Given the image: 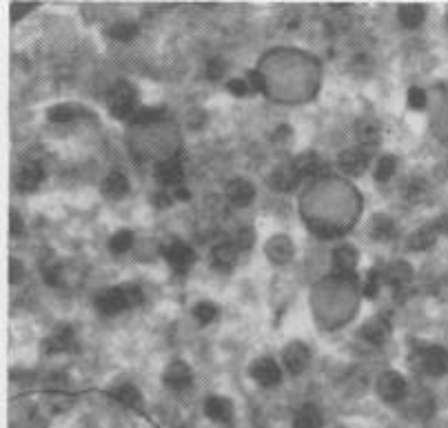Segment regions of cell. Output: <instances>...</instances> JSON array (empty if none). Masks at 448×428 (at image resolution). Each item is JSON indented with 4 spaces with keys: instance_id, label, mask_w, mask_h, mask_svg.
Returning <instances> with one entry per match:
<instances>
[{
    "instance_id": "2",
    "label": "cell",
    "mask_w": 448,
    "mask_h": 428,
    "mask_svg": "<svg viewBox=\"0 0 448 428\" xmlns=\"http://www.w3.org/2000/svg\"><path fill=\"white\" fill-rule=\"evenodd\" d=\"M377 395L388 404H395L406 395V379L395 370H384L375 382Z\"/></svg>"
},
{
    "instance_id": "30",
    "label": "cell",
    "mask_w": 448,
    "mask_h": 428,
    "mask_svg": "<svg viewBox=\"0 0 448 428\" xmlns=\"http://www.w3.org/2000/svg\"><path fill=\"white\" fill-rule=\"evenodd\" d=\"M109 36L118 40V42H131L133 38L138 36V25L136 22H127V20H122V22H116L114 27H109Z\"/></svg>"
},
{
    "instance_id": "23",
    "label": "cell",
    "mask_w": 448,
    "mask_h": 428,
    "mask_svg": "<svg viewBox=\"0 0 448 428\" xmlns=\"http://www.w3.org/2000/svg\"><path fill=\"white\" fill-rule=\"evenodd\" d=\"M413 280V266L408 262H395L388 266L386 271V282L393 289H406Z\"/></svg>"
},
{
    "instance_id": "18",
    "label": "cell",
    "mask_w": 448,
    "mask_h": 428,
    "mask_svg": "<svg viewBox=\"0 0 448 428\" xmlns=\"http://www.w3.org/2000/svg\"><path fill=\"white\" fill-rule=\"evenodd\" d=\"M362 337L366 342H371V344H384L388 340V335H390V324L388 320L384 318H371L364 326H362Z\"/></svg>"
},
{
    "instance_id": "19",
    "label": "cell",
    "mask_w": 448,
    "mask_h": 428,
    "mask_svg": "<svg viewBox=\"0 0 448 428\" xmlns=\"http://www.w3.org/2000/svg\"><path fill=\"white\" fill-rule=\"evenodd\" d=\"M355 133H357V140H360L362 149L366 153H371L373 146L379 144V125L373 120H360L355 127Z\"/></svg>"
},
{
    "instance_id": "20",
    "label": "cell",
    "mask_w": 448,
    "mask_h": 428,
    "mask_svg": "<svg viewBox=\"0 0 448 428\" xmlns=\"http://www.w3.org/2000/svg\"><path fill=\"white\" fill-rule=\"evenodd\" d=\"M333 266L340 273H351L357 266V251L351 244H342L333 251Z\"/></svg>"
},
{
    "instance_id": "3",
    "label": "cell",
    "mask_w": 448,
    "mask_h": 428,
    "mask_svg": "<svg viewBox=\"0 0 448 428\" xmlns=\"http://www.w3.org/2000/svg\"><path fill=\"white\" fill-rule=\"evenodd\" d=\"M162 382H164L166 388L180 393V391H187L189 386H191L193 373H191V368H189L187 362H182V359H175V362H171L169 366L164 368Z\"/></svg>"
},
{
    "instance_id": "26",
    "label": "cell",
    "mask_w": 448,
    "mask_h": 428,
    "mask_svg": "<svg viewBox=\"0 0 448 428\" xmlns=\"http://www.w3.org/2000/svg\"><path fill=\"white\" fill-rule=\"evenodd\" d=\"M293 166H295V171L300 173V178H313V176H318L322 171V160L313 151H307V153H300L295 157Z\"/></svg>"
},
{
    "instance_id": "7",
    "label": "cell",
    "mask_w": 448,
    "mask_h": 428,
    "mask_svg": "<svg viewBox=\"0 0 448 428\" xmlns=\"http://www.w3.org/2000/svg\"><path fill=\"white\" fill-rule=\"evenodd\" d=\"M282 359H284V366L291 375H300L304 373L307 366H309V359H311V351L307 348V344L302 342H293L284 348L282 353Z\"/></svg>"
},
{
    "instance_id": "47",
    "label": "cell",
    "mask_w": 448,
    "mask_h": 428,
    "mask_svg": "<svg viewBox=\"0 0 448 428\" xmlns=\"http://www.w3.org/2000/svg\"><path fill=\"white\" fill-rule=\"evenodd\" d=\"M446 27H448V14H446Z\"/></svg>"
},
{
    "instance_id": "31",
    "label": "cell",
    "mask_w": 448,
    "mask_h": 428,
    "mask_svg": "<svg viewBox=\"0 0 448 428\" xmlns=\"http://www.w3.org/2000/svg\"><path fill=\"white\" fill-rule=\"evenodd\" d=\"M131 246H133V233L127 231V229L114 233V235H111V240H109V249L114 253H118V255L127 253Z\"/></svg>"
},
{
    "instance_id": "17",
    "label": "cell",
    "mask_w": 448,
    "mask_h": 428,
    "mask_svg": "<svg viewBox=\"0 0 448 428\" xmlns=\"http://www.w3.org/2000/svg\"><path fill=\"white\" fill-rule=\"evenodd\" d=\"M74 329L71 326H58L49 337H47V342H44V351L47 353H64V351H69V348L74 346Z\"/></svg>"
},
{
    "instance_id": "10",
    "label": "cell",
    "mask_w": 448,
    "mask_h": 428,
    "mask_svg": "<svg viewBox=\"0 0 448 428\" xmlns=\"http://www.w3.org/2000/svg\"><path fill=\"white\" fill-rule=\"evenodd\" d=\"M300 173L295 171L293 164H284V166H277L275 171L268 176V185H271L275 191L279 194H291V191H295L298 185H300Z\"/></svg>"
},
{
    "instance_id": "45",
    "label": "cell",
    "mask_w": 448,
    "mask_h": 428,
    "mask_svg": "<svg viewBox=\"0 0 448 428\" xmlns=\"http://www.w3.org/2000/svg\"><path fill=\"white\" fill-rule=\"evenodd\" d=\"M171 205V198L166 194H155V207H169Z\"/></svg>"
},
{
    "instance_id": "22",
    "label": "cell",
    "mask_w": 448,
    "mask_h": 428,
    "mask_svg": "<svg viewBox=\"0 0 448 428\" xmlns=\"http://www.w3.org/2000/svg\"><path fill=\"white\" fill-rule=\"evenodd\" d=\"M438 235H440L438 224H427V227L417 229L415 233L411 235L408 246H411L413 251H427V249H431V246L435 244Z\"/></svg>"
},
{
    "instance_id": "42",
    "label": "cell",
    "mask_w": 448,
    "mask_h": 428,
    "mask_svg": "<svg viewBox=\"0 0 448 428\" xmlns=\"http://www.w3.org/2000/svg\"><path fill=\"white\" fill-rule=\"evenodd\" d=\"M229 92H231L233 96H238V98H242V96H246V94H251V92H249V85H246V80H240V78H235V80L229 83Z\"/></svg>"
},
{
    "instance_id": "37",
    "label": "cell",
    "mask_w": 448,
    "mask_h": 428,
    "mask_svg": "<svg viewBox=\"0 0 448 428\" xmlns=\"http://www.w3.org/2000/svg\"><path fill=\"white\" fill-rule=\"evenodd\" d=\"M122 291H125V298H127V304H129V309L133 307H138V304H142V291L136 286V284H127V286H122Z\"/></svg>"
},
{
    "instance_id": "1",
    "label": "cell",
    "mask_w": 448,
    "mask_h": 428,
    "mask_svg": "<svg viewBox=\"0 0 448 428\" xmlns=\"http://www.w3.org/2000/svg\"><path fill=\"white\" fill-rule=\"evenodd\" d=\"M107 107L109 114L118 118V120H131L133 116L138 114V94L136 87L131 83L120 80L111 87L109 98H107Z\"/></svg>"
},
{
    "instance_id": "41",
    "label": "cell",
    "mask_w": 448,
    "mask_h": 428,
    "mask_svg": "<svg viewBox=\"0 0 448 428\" xmlns=\"http://www.w3.org/2000/svg\"><path fill=\"white\" fill-rule=\"evenodd\" d=\"M36 5H38V3H14V5H11V20L16 22L20 16H25L27 11H31Z\"/></svg>"
},
{
    "instance_id": "39",
    "label": "cell",
    "mask_w": 448,
    "mask_h": 428,
    "mask_svg": "<svg viewBox=\"0 0 448 428\" xmlns=\"http://www.w3.org/2000/svg\"><path fill=\"white\" fill-rule=\"evenodd\" d=\"M253 242H255V233H253V229L246 227V229H242V231L238 233V246H240V249H244V251H246V249H251Z\"/></svg>"
},
{
    "instance_id": "33",
    "label": "cell",
    "mask_w": 448,
    "mask_h": 428,
    "mask_svg": "<svg viewBox=\"0 0 448 428\" xmlns=\"http://www.w3.org/2000/svg\"><path fill=\"white\" fill-rule=\"evenodd\" d=\"M193 318L200 324H211L218 318V307H216V304H211V302H198L196 309H193Z\"/></svg>"
},
{
    "instance_id": "6",
    "label": "cell",
    "mask_w": 448,
    "mask_h": 428,
    "mask_svg": "<svg viewBox=\"0 0 448 428\" xmlns=\"http://www.w3.org/2000/svg\"><path fill=\"white\" fill-rule=\"evenodd\" d=\"M420 362H422V368L433 377H442V375L448 373V355H446L444 348H440V346L422 348Z\"/></svg>"
},
{
    "instance_id": "16",
    "label": "cell",
    "mask_w": 448,
    "mask_h": 428,
    "mask_svg": "<svg viewBox=\"0 0 448 428\" xmlns=\"http://www.w3.org/2000/svg\"><path fill=\"white\" fill-rule=\"evenodd\" d=\"M205 413L209 415V420H214L218 424H231L233 420V404L227 397H209L205 402Z\"/></svg>"
},
{
    "instance_id": "13",
    "label": "cell",
    "mask_w": 448,
    "mask_h": 428,
    "mask_svg": "<svg viewBox=\"0 0 448 428\" xmlns=\"http://www.w3.org/2000/svg\"><path fill=\"white\" fill-rule=\"evenodd\" d=\"M42 178H44V171L38 162H25L16 176V187L20 191H36L42 182Z\"/></svg>"
},
{
    "instance_id": "24",
    "label": "cell",
    "mask_w": 448,
    "mask_h": 428,
    "mask_svg": "<svg viewBox=\"0 0 448 428\" xmlns=\"http://www.w3.org/2000/svg\"><path fill=\"white\" fill-rule=\"evenodd\" d=\"M322 424H324V418L316 404H304L295 413V420H293V428H322Z\"/></svg>"
},
{
    "instance_id": "40",
    "label": "cell",
    "mask_w": 448,
    "mask_h": 428,
    "mask_svg": "<svg viewBox=\"0 0 448 428\" xmlns=\"http://www.w3.org/2000/svg\"><path fill=\"white\" fill-rule=\"evenodd\" d=\"M379 291V275L377 271H371L368 273V282H366V289H364V296L366 298H375Z\"/></svg>"
},
{
    "instance_id": "4",
    "label": "cell",
    "mask_w": 448,
    "mask_h": 428,
    "mask_svg": "<svg viewBox=\"0 0 448 428\" xmlns=\"http://www.w3.org/2000/svg\"><path fill=\"white\" fill-rule=\"evenodd\" d=\"M96 309H98L100 315H107V318H111V315H118V313H122L125 309H129V304H127V298H125V291H122V286L105 289V291L96 298Z\"/></svg>"
},
{
    "instance_id": "34",
    "label": "cell",
    "mask_w": 448,
    "mask_h": 428,
    "mask_svg": "<svg viewBox=\"0 0 448 428\" xmlns=\"http://www.w3.org/2000/svg\"><path fill=\"white\" fill-rule=\"evenodd\" d=\"M162 116H164V109L144 107V109H138V114L131 118V122L133 125H151V122H158Z\"/></svg>"
},
{
    "instance_id": "46",
    "label": "cell",
    "mask_w": 448,
    "mask_h": 428,
    "mask_svg": "<svg viewBox=\"0 0 448 428\" xmlns=\"http://www.w3.org/2000/svg\"><path fill=\"white\" fill-rule=\"evenodd\" d=\"M175 198H178V200H182V202H187L189 198H191V194H189L187 189H182V187H180V189L175 191Z\"/></svg>"
},
{
    "instance_id": "15",
    "label": "cell",
    "mask_w": 448,
    "mask_h": 428,
    "mask_svg": "<svg viewBox=\"0 0 448 428\" xmlns=\"http://www.w3.org/2000/svg\"><path fill=\"white\" fill-rule=\"evenodd\" d=\"M211 264L220 268V271H231L238 264V246L231 242H222L214 246V251H211Z\"/></svg>"
},
{
    "instance_id": "25",
    "label": "cell",
    "mask_w": 448,
    "mask_h": 428,
    "mask_svg": "<svg viewBox=\"0 0 448 428\" xmlns=\"http://www.w3.org/2000/svg\"><path fill=\"white\" fill-rule=\"evenodd\" d=\"M103 194L111 200H120V198H125L129 194V182H127V178L114 171V173H109L105 180H103Z\"/></svg>"
},
{
    "instance_id": "29",
    "label": "cell",
    "mask_w": 448,
    "mask_h": 428,
    "mask_svg": "<svg viewBox=\"0 0 448 428\" xmlns=\"http://www.w3.org/2000/svg\"><path fill=\"white\" fill-rule=\"evenodd\" d=\"M393 233H395V224H393V220H390V218H386V216H375V218L371 220V238H373V240L384 242V240H388Z\"/></svg>"
},
{
    "instance_id": "28",
    "label": "cell",
    "mask_w": 448,
    "mask_h": 428,
    "mask_svg": "<svg viewBox=\"0 0 448 428\" xmlns=\"http://www.w3.org/2000/svg\"><path fill=\"white\" fill-rule=\"evenodd\" d=\"M78 116H87L85 109L78 107V105H55L49 109V114H47L49 122H58V125H62V122H71Z\"/></svg>"
},
{
    "instance_id": "32",
    "label": "cell",
    "mask_w": 448,
    "mask_h": 428,
    "mask_svg": "<svg viewBox=\"0 0 448 428\" xmlns=\"http://www.w3.org/2000/svg\"><path fill=\"white\" fill-rule=\"evenodd\" d=\"M395 166H397L395 155L379 157L377 166H375V180H377V182H388V180L393 178V173H395Z\"/></svg>"
},
{
    "instance_id": "9",
    "label": "cell",
    "mask_w": 448,
    "mask_h": 428,
    "mask_svg": "<svg viewBox=\"0 0 448 428\" xmlns=\"http://www.w3.org/2000/svg\"><path fill=\"white\" fill-rule=\"evenodd\" d=\"M155 180L164 187H178L184 178V166L180 162V157H169L155 164Z\"/></svg>"
},
{
    "instance_id": "14",
    "label": "cell",
    "mask_w": 448,
    "mask_h": 428,
    "mask_svg": "<svg viewBox=\"0 0 448 428\" xmlns=\"http://www.w3.org/2000/svg\"><path fill=\"white\" fill-rule=\"evenodd\" d=\"M266 255L275 264H286L293 257V242L286 235H275L266 242Z\"/></svg>"
},
{
    "instance_id": "21",
    "label": "cell",
    "mask_w": 448,
    "mask_h": 428,
    "mask_svg": "<svg viewBox=\"0 0 448 428\" xmlns=\"http://www.w3.org/2000/svg\"><path fill=\"white\" fill-rule=\"evenodd\" d=\"M397 18L406 29H417L424 22V18H427V9L420 3H406L397 9Z\"/></svg>"
},
{
    "instance_id": "44",
    "label": "cell",
    "mask_w": 448,
    "mask_h": 428,
    "mask_svg": "<svg viewBox=\"0 0 448 428\" xmlns=\"http://www.w3.org/2000/svg\"><path fill=\"white\" fill-rule=\"evenodd\" d=\"M22 231H25V224H22V218L18 216L16 211H11V227H9L11 238H18V235H22Z\"/></svg>"
},
{
    "instance_id": "35",
    "label": "cell",
    "mask_w": 448,
    "mask_h": 428,
    "mask_svg": "<svg viewBox=\"0 0 448 428\" xmlns=\"http://www.w3.org/2000/svg\"><path fill=\"white\" fill-rule=\"evenodd\" d=\"M408 107H413V109L427 107V94H424V89H420V87L408 89Z\"/></svg>"
},
{
    "instance_id": "27",
    "label": "cell",
    "mask_w": 448,
    "mask_h": 428,
    "mask_svg": "<svg viewBox=\"0 0 448 428\" xmlns=\"http://www.w3.org/2000/svg\"><path fill=\"white\" fill-rule=\"evenodd\" d=\"M111 397L127 409H140L142 406V395L133 384H120L118 388L111 391Z\"/></svg>"
},
{
    "instance_id": "8",
    "label": "cell",
    "mask_w": 448,
    "mask_h": 428,
    "mask_svg": "<svg viewBox=\"0 0 448 428\" xmlns=\"http://www.w3.org/2000/svg\"><path fill=\"white\" fill-rule=\"evenodd\" d=\"M368 155L362 146H355V149H346L340 153L338 157V164L346 176H362L368 166Z\"/></svg>"
},
{
    "instance_id": "12",
    "label": "cell",
    "mask_w": 448,
    "mask_h": 428,
    "mask_svg": "<svg viewBox=\"0 0 448 428\" xmlns=\"http://www.w3.org/2000/svg\"><path fill=\"white\" fill-rule=\"evenodd\" d=\"M164 257H166V262H169L175 271H187L189 266L193 264L196 260V253L191 246H187L184 242H173L169 249L164 251Z\"/></svg>"
},
{
    "instance_id": "36",
    "label": "cell",
    "mask_w": 448,
    "mask_h": 428,
    "mask_svg": "<svg viewBox=\"0 0 448 428\" xmlns=\"http://www.w3.org/2000/svg\"><path fill=\"white\" fill-rule=\"evenodd\" d=\"M246 85H249V92H253V94H262L264 87H266L260 71H249V74H246Z\"/></svg>"
},
{
    "instance_id": "5",
    "label": "cell",
    "mask_w": 448,
    "mask_h": 428,
    "mask_svg": "<svg viewBox=\"0 0 448 428\" xmlns=\"http://www.w3.org/2000/svg\"><path fill=\"white\" fill-rule=\"evenodd\" d=\"M251 375H253V379H255L260 386L271 388V386H277V384H279V379H282V370H279V366L275 364V359H271V357H260V359H255V362H253Z\"/></svg>"
},
{
    "instance_id": "38",
    "label": "cell",
    "mask_w": 448,
    "mask_h": 428,
    "mask_svg": "<svg viewBox=\"0 0 448 428\" xmlns=\"http://www.w3.org/2000/svg\"><path fill=\"white\" fill-rule=\"evenodd\" d=\"M224 74V62L220 58H211L207 62V76L211 78V80H220Z\"/></svg>"
},
{
    "instance_id": "43",
    "label": "cell",
    "mask_w": 448,
    "mask_h": 428,
    "mask_svg": "<svg viewBox=\"0 0 448 428\" xmlns=\"http://www.w3.org/2000/svg\"><path fill=\"white\" fill-rule=\"evenodd\" d=\"M9 268H11V273H9V280H11V282H14V284H16V282H20L22 275H25V266H22V264L16 260V257H11Z\"/></svg>"
},
{
    "instance_id": "11",
    "label": "cell",
    "mask_w": 448,
    "mask_h": 428,
    "mask_svg": "<svg viewBox=\"0 0 448 428\" xmlns=\"http://www.w3.org/2000/svg\"><path fill=\"white\" fill-rule=\"evenodd\" d=\"M227 198L233 207H249L253 198H255V189L249 180L244 178H235L227 185Z\"/></svg>"
}]
</instances>
